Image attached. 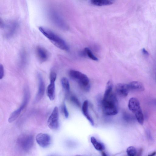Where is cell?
<instances>
[{
	"label": "cell",
	"mask_w": 156,
	"mask_h": 156,
	"mask_svg": "<svg viewBox=\"0 0 156 156\" xmlns=\"http://www.w3.org/2000/svg\"><path fill=\"white\" fill-rule=\"evenodd\" d=\"M118 103L115 94L112 91H105L101 102V106L103 113L107 115H113L118 112Z\"/></svg>",
	"instance_id": "6da1fadb"
},
{
	"label": "cell",
	"mask_w": 156,
	"mask_h": 156,
	"mask_svg": "<svg viewBox=\"0 0 156 156\" xmlns=\"http://www.w3.org/2000/svg\"><path fill=\"white\" fill-rule=\"evenodd\" d=\"M39 30L56 47L66 51L69 48L65 41L61 37L49 29L42 26L39 27Z\"/></svg>",
	"instance_id": "7a4b0ae2"
},
{
	"label": "cell",
	"mask_w": 156,
	"mask_h": 156,
	"mask_svg": "<svg viewBox=\"0 0 156 156\" xmlns=\"http://www.w3.org/2000/svg\"><path fill=\"white\" fill-rule=\"evenodd\" d=\"M69 75L71 78L77 82L82 89L86 91H89L90 84L89 78L87 75L75 70H69Z\"/></svg>",
	"instance_id": "3957f363"
},
{
	"label": "cell",
	"mask_w": 156,
	"mask_h": 156,
	"mask_svg": "<svg viewBox=\"0 0 156 156\" xmlns=\"http://www.w3.org/2000/svg\"><path fill=\"white\" fill-rule=\"evenodd\" d=\"M128 106L129 110L134 114L138 122L142 125L144 122V117L138 100L134 97L130 98L129 101Z\"/></svg>",
	"instance_id": "277c9868"
},
{
	"label": "cell",
	"mask_w": 156,
	"mask_h": 156,
	"mask_svg": "<svg viewBox=\"0 0 156 156\" xmlns=\"http://www.w3.org/2000/svg\"><path fill=\"white\" fill-rule=\"evenodd\" d=\"M18 142L23 149L25 151H28L31 149L33 145V136L28 134L22 135L19 137Z\"/></svg>",
	"instance_id": "5b68a950"
},
{
	"label": "cell",
	"mask_w": 156,
	"mask_h": 156,
	"mask_svg": "<svg viewBox=\"0 0 156 156\" xmlns=\"http://www.w3.org/2000/svg\"><path fill=\"white\" fill-rule=\"evenodd\" d=\"M49 17L52 21L57 27L64 30L68 29V26L60 15L56 11H50Z\"/></svg>",
	"instance_id": "8992f818"
},
{
	"label": "cell",
	"mask_w": 156,
	"mask_h": 156,
	"mask_svg": "<svg viewBox=\"0 0 156 156\" xmlns=\"http://www.w3.org/2000/svg\"><path fill=\"white\" fill-rule=\"evenodd\" d=\"M59 114L58 108L55 106L54 108L47 121L48 127L52 129H56L59 126Z\"/></svg>",
	"instance_id": "52a82bcc"
},
{
	"label": "cell",
	"mask_w": 156,
	"mask_h": 156,
	"mask_svg": "<svg viewBox=\"0 0 156 156\" xmlns=\"http://www.w3.org/2000/svg\"><path fill=\"white\" fill-rule=\"evenodd\" d=\"M57 75L54 72H51L50 75V83L46 90L47 94L51 101L54 100L55 97V84Z\"/></svg>",
	"instance_id": "ba28073f"
},
{
	"label": "cell",
	"mask_w": 156,
	"mask_h": 156,
	"mask_svg": "<svg viewBox=\"0 0 156 156\" xmlns=\"http://www.w3.org/2000/svg\"><path fill=\"white\" fill-rule=\"evenodd\" d=\"M38 87L37 92L34 100L35 103H37L43 98L45 91V87L42 76L40 74L38 75Z\"/></svg>",
	"instance_id": "9c48e42d"
},
{
	"label": "cell",
	"mask_w": 156,
	"mask_h": 156,
	"mask_svg": "<svg viewBox=\"0 0 156 156\" xmlns=\"http://www.w3.org/2000/svg\"><path fill=\"white\" fill-rule=\"evenodd\" d=\"M36 140L38 144L41 147L45 148L50 144L51 137L47 134L39 133L36 136Z\"/></svg>",
	"instance_id": "30bf717a"
},
{
	"label": "cell",
	"mask_w": 156,
	"mask_h": 156,
	"mask_svg": "<svg viewBox=\"0 0 156 156\" xmlns=\"http://www.w3.org/2000/svg\"><path fill=\"white\" fill-rule=\"evenodd\" d=\"M18 26V23L15 21L10 22L7 24H5L3 28H6L5 36L8 38L12 36L16 32Z\"/></svg>",
	"instance_id": "8fae6325"
},
{
	"label": "cell",
	"mask_w": 156,
	"mask_h": 156,
	"mask_svg": "<svg viewBox=\"0 0 156 156\" xmlns=\"http://www.w3.org/2000/svg\"><path fill=\"white\" fill-rule=\"evenodd\" d=\"M115 90L119 95L122 97H125L127 95L130 90L128 84L119 83L116 85Z\"/></svg>",
	"instance_id": "7c38bea8"
},
{
	"label": "cell",
	"mask_w": 156,
	"mask_h": 156,
	"mask_svg": "<svg viewBox=\"0 0 156 156\" xmlns=\"http://www.w3.org/2000/svg\"><path fill=\"white\" fill-rule=\"evenodd\" d=\"M36 52L37 57L41 62H44L48 59V52L43 47L40 46H38L36 49Z\"/></svg>",
	"instance_id": "4fadbf2b"
},
{
	"label": "cell",
	"mask_w": 156,
	"mask_h": 156,
	"mask_svg": "<svg viewBox=\"0 0 156 156\" xmlns=\"http://www.w3.org/2000/svg\"><path fill=\"white\" fill-rule=\"evenodd\" d=\"M27 104L23 102L20 107L14 111L10 115L8 121L9 123H12L15 121L20 114L22 111L26 107Z\"/></svg>",
	"instance_id": "5bb4252c"
},
{
	"label": "cell",
	"mask_w": 156,
	"mask_h": 156,
	"mask_svg": "<svg viewBox=\"0 0 156 156\" xmlns=\"http://www.w3.org/2000/svg\"><path fill=\"white\" fill-rule=\"evenodd\" d=\"M128 85L130 90L142 91L145 90L144 85L140 82L132 81L129 83Z\"/></svg>",
	"instance_id": "9a60e30c"
},
{
	"label": "cell",
	"mask_w": 156,
	"mask_h": 156,
	"mask_svg": "<svg viewBox=\"0 0 156 156\" xmlns=\"http://www.w3.org/2000/svg\"><path fill=\"white\" fill-rule=\"evenodd\" d=\"M88 102L86 100L83 102L82 106V111L83 114L85 117L89 121L91 125L93 126L94 125V121L89 115L88 112Z\"/></svg>",
	"instance_id": "2e32d148"
},
{
	"label": "cell",
	"mask_w": 156,
	"mask_h": 156,
	"mask_svg": "<svg viewBox=\"0 0 156 156\" xmlns=\"http://www.w3.org/2000/svg\"><path fill=\"white\" fill-rule=\"evenodd\" d=\"M114 1L111 0H92L90 3L93 5L97 6H102L112 4Z\"/></svg>",
	"instance_id": "e0dca14e"
},
{
	"label": "cell",
	"mask_w": 156,
	"mask_h": 156,
	"mask_svg": "<svg viewBox=\"0 0 156 156\" xmlns=\"http://www.w3.org/2000/svg\"><path fill=\"white\" fill-rule=\"evenodd\" d=\"M90 140L91 143L96 150L99 151L103 150L104 147L103 145L98 142L94 137H91Z\"/></svg>",
	"instance_id": "ac0fdd59"
},
{
	"label": "cell",
	"mask_w": 156,
	"mask_h": 156,
	"mask_svg": "<svg viewBox=\"0 0 156 156\" xmlns=\"http://www.w3.org/2000/svg\"><path fill=\"white\" fill-rule=\"evenodd\" d=\"M84 52L85 55L87 56L91 59L97 61L98 58L93 54L90 49L88 48H85L84 50Z\"/></svg>",
	"instance_id": "d6986e66"
},
{
	"label": "cell",
	"mask_w": 156,
	"mask_h": 156,
	"mask_svg": "<svg viewBox=\"0 0 156 156\" xmlns=\"http://www.w3.org/2000/svg\"><path fill=\"white\" fill-rule=\"evenodd\" d=\"M62 87L64 90L68 92L70 90V85L68 79L66 77H62L61 80Z\"/></svg>",
	"instance_id": "ffe728a7"
},
{
	"label": "cell",
	"mask_w": 156,
	"mask_h": 156,
	"mask_svg": "<svg viewBox=\"0 0 156 156\" xmlns=\"http://www.w3.org/2000/svg\"><path fill=\"white\" fill-rule=\"evenodd\" d=\"M126 152L128 156H136V149L133 146L128 147L126 150Z\"/></svg>",
	"instance_id": "44dd1931"
},
{
	"label": "cell",
	"mask_w": 156,
	"mask_h": 156,
	"mask_svg": "<svg viewBox=\"0 0 156 156\" xmlns=\"http://www.w3.org/2000/svg\"><path fill=\"white\" fill-rule=\"evenodd\" d=\"M62 109L65 117L66 118H67L69 115V112L65 104L64 103L62 105Z\"/></svg>",
	"instance_id": "7402d4cb"
},
{
	"label": "cell",
	"mask_w": 156,
	"mask_h": 156,
	"mask_svg": "<svg viewBox=\"0 0 156 156\" xmlns=\"http://www.w3.org/2000/svg\"><path fill=\"white\" fill-rule=\"evenodd\" d=\"M70 99L71 101L75 105L80 106V103L77 98L75 96H72L70 97Z\"/></svg>",
	"instance_id": "603a6c76"
},
{
	"label": "cell",
	"mask_w": 156,
	"mask_h": 156,
	"mask_svg": "<svg viewBox=\"0 0 156 156\" xmlns=\"http://www.w3.org/2000/svg\"><path fill=\"white\" fill-rule=\"evenodd\" d=\"M4 76V69L3 65L1 64L0 65V79H2Z\"/></svg>",
	"instance_id": "cb8c5ba5"
},
{
	"label": "cell",
	"mask_w": 156,
	"mask_h": 156,
	"mask_svg": "<svg viewBox=\"0 0 156 156\" xmlns=\"http://www.w3.org/2000/svg\"><path fill=\"white\" fill-rule=\"evenodd\" d=\"M142 52L144 55L147 56L149 55V53L144 48H143L142 49Z\"/></svg>",
	"instance_id": "d4e9b609"
},
{
	"label": "cell",
	"mask_w": 156,
	"mask_h": 156,
	"mask_svg": "<svg viewBox=\"0 0 156 156\" xmlns=\"http://www.w3.org/2000/svg\"><path fill=\"white\" fill-rule=\"evenodd\" d=\"M156 154V152L154 151L148 156H154Z\"/></svg>",
	"instance_id": "484cf974"
},
{
	"label": "cell",
	"mask_w": 156,
	"mask_h": 156,
	"mask_svg": "<svg viewBox=\"0 0 156 156\" xmlns=\"http://www.w3.org/2000/svg\"><path fill=\"white\" fill-rule=\"evenodd\" d=\"M101 155L102 156H107L106 154L104 152H102Z\"/></svg>",
	"instance_id": "4316f807"
},
{
	"label": "cell",
	"mask_w": 156,
	"mask_h": 156,
	"mask_svg": "<svg viewBox=\"0 0 156 156\" xmlns=\"http://www.w3.org/2000/svg\"><path fill=\"white\" fill-rule=\"evenodd\" d=\"M154 103L155 105L156 106V99H155L154 101Z\"/></svg>",
	"instance_id": "83f0119b"
},
{
	"label": "cell",
	"mask_w": 156,
	"mask_h": 156,
	"mask_svg": "<svg viewBox=\"0 0 156 156\" xmlns=\"http://www.w3.org/2000/svg\"><path fill=\"white\" fill-rule=\"evenodd\" d=\"M75 156H82V155H76Z\"/></svg>",
	"instance_id": "f1b7e54d"
},
{
	"label": "cell",
	"mask_w": 156,
	"mask_h": 156,
	"mask_svg": "<svg viewBox=\"0 0 156 156\" xmlns=\"http://www.w3.org/2000/svg\"><path fill=\"white\" fill-rule=\"evenodd\" d=\"M49 156H53V155H49Z\"/></svg>",
	"instance_id": "f546056e"
}]
</instances>
